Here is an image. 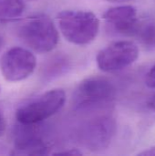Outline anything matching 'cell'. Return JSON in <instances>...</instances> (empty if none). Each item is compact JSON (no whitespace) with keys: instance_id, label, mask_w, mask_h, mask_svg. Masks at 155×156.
<instances>
[{"instance_id":"15","label":"cell","mask_w":155,"mask_h":156,"mask_svg":"<svg viewBox=\"0 0 155 156\" xmlns=\"http://www.w3.org/2000/svg\"><path fill=\"white\" fill-rule=\"evenodd\" d=\"M56 154H70V155H80L82 154L81 152L78 151L77 149H69L65 152H58V153H56Z\"/></svg>"},{"instance_id":"17","label":"cell","mask_w":155,"mask_h":156,"mask_svg":"<svg viewBox=\"0 0 155 156\" xmlns=\"http://www.w3.org/2000/svg\"><path fill=\"white\" fill-rule=\"evenodd\" d=\"M3 45H4V37L0 35V49L2 48Z\"/></svg>"},{"instance_id":"14","label":"cell","mask_w":155,"mask_h":156,"mask_svg":"<svg viewBox=\"0 0 155 156\" xmlns=\"http://www.w3.org/2000/svg\"><path fill=\"white\" fill-rule=\"evenodd\" d=\"M140 156H155V146L145 149L144 151H142L141 153L138 154Z\"/></svg>"},{"instance_id":"8","label":"cell","mask_w":155,"mask_h":156,"mask_svg":"<svg viewBox=\"0 0 155 156\" xmlns=\"http://www.w3.org/2000/svg\"><path fill=\"white\" fill-rule=\"evenodd\" d=\"M106 22L119 34L135 36L140 25L135 7L124 5L109 8L103 15Z\"/></svg>"},{"instance_id":"1","label":"cell","mask_w":155,"mask_h":156,"mask_svg":"<svg viewBox=\"0 0 155 156\" xmlns=\"http://www.w3.org/2000/svg\"><path fill=\"white\" fill-rule=\"evenodd\" d=\"M116 89L107 79L91 77L82 80L73 98V109L81 112H93L107 108L115 99Z\"/></svg>"},{"instance_id":"16","label":"cell","mask_w":155,"mask_h":156,"mask_svg":"<svg viewBox=\"0 0 155 156\" xmlns=\"http://www.w3.org/2000/svg\"><path fill=\"white\" fill-rule=\"evenodd\" d=\"M146 106H147L148 109H150L151 111L155 112V94L148 99V101H147V102H146Z\"/></svg>"},{"instance_id":"9","label":"cell","mask_w":155,"mask_h":156,"mask_svg":"<svg viewBox=\"0 0 155 156\" xmlns=\"http://www.w3.org/2000/svg\"><path fill=\"white\" fill-rule=\"evenodd\" d=\"M24 129L15 141L12 155H46L49 154L48 144L38 135H35L32 128L34 125L20 124Z\"/></svg>"},{"instance_id":"5","label":"cell","mask_w":155,"mask_h":156,"mask_svg":"<svg viewBox=\"0 0 155 156\" xmlns=\"http://www.w3.org/2000/svg\"><path fill=\"white\" fill-rule=\"evenodd\" d=\"M117 131V123L111 114H99L87 121L79 129L80 144L91 152H100L111 144Z\"/></svg>"},{"instance_id":"6","label":"cell","mask_w":155,"mask_h":156,"mask_svg":"<svg viewBox=\"0 0 155 156\" xmlns=\"http://www.w3.org/2000/svg\"><path fill=\"white\" fill-rule=\"evenodd\" d=\"M140 55L138 46L129 40L116 41L97 55V65L104 72H114L122 70L134 63Z\"/></svg>"},{"instance_id":"13","label":"cell","mask_w":155,"mask_h":156,"mask_svg":"<svg viewBox=\"0 0 155 156\" xmlns=\"http://www.w3.org/2000/svg\"><path fill=\"white\" fill-rule=\"evenodd\" d=\"M6 129V122L3 112L0 111V137H2Z\"/></svg>"},{"instance_id":"10","label":"cell","mask_w":155,"mask_h":156,"mask_svg":"<svg viewBox=\"0 0 155 156\" xmlns=\"http://www.w3.org/2000/svg\"><path fill=\"white\" fill-rule=\"evenodd\" d=\"M24 0H0V22L14 20L25 11Z\"/></svg>"},{"instance_id":"11","label":"cell","mask_w":155,"mask_h":156,"mask_svg":"<svg viewBox=\"0 0 155 156\" xmlns=\"http://www.w3.org/2000/svg\"><path fill=\"white\" fill-rule=\"evenodd\" d=\"M134 37H137L145 48L155 49V21L140 22Z\"/></svg>"},{"instance_id":"3","label":"cell","mask_w":155,"mask_h":156,"mask_svg":"<svg viewBox=\"0 0 155 156\" xmlns=\"http://www.w3.org/2000/svg\"><path fill=\"white\" fill-rule=\"evenodd\" d=\"M17 35L26 46L37 53L53 50L59 38L54 22L47 16H37L26 19L19 26Z\"/></svg>"},{"instance_id":"18","label":"cell","mask_w":155,"mask_h":156,"mask_svg":"<svg viewBox=\"0 0 155 156\" xmlns=\"http://www.w3.org/2000/svg\"><path fill=\"white\" fill-rule=\"evenodd\" d=\"M109 1H112V2H123V1H127V0H109Z\"/></svg>"},{"instance_id":"12","label":"cell","mask_w":155,"mask_h":156,"mask_svg":"<svg viewBox=\"0 0 155 156\" xmlns=\"http://www.w3.org/2000/svg\"><path fill=\"white\" fill-rule=\"evenodd\" d=\"M145 84L150 89H155V65L147 72L145 77Z\"/></svg>"},{"instance_id":"4","label":"cell","mask_w":155,"mask_h":156,"mask_svg":"<svg viewBox=\"0 0 155 156\" xmlns=\"http://www.w3.org/2000/svg\"><path fill=\"white\" fill-rule=\"evenodd\" d=\"M65 101L63 90H50L21 105L16 112V121L24 125H37L60 111Z\"/></svg>"},{"instance_id":"7","label":"cell","mask_w":155,"mask_h":156,"mask_svg":"<svg viewBox=\"0 0 155 156\" xmlns=\"http://www.w3.org/2000/svg\"><path fill=\"white\" fill-rule=\"evenodd\" d=\"M36 66L35 55L25 48H11L0 58L1 73L7 81L11 82L26 80L34 72Z\"/></svg>"},{"instance_id":"2","label":"cell","mask_w":155,"mask_h":156,"mask_svg":"<svg viewBox=\"0 0 155 156\" xmlns=\"http://www.w3.org/2000/svg\"><path fill=\"white\" fill-rule=\"evenodd\" d=\"M59 30L70 43L85 46L98 36L100 20L95 14L84 10H65L58 15Z\"/></svg>"}]
</instances>
